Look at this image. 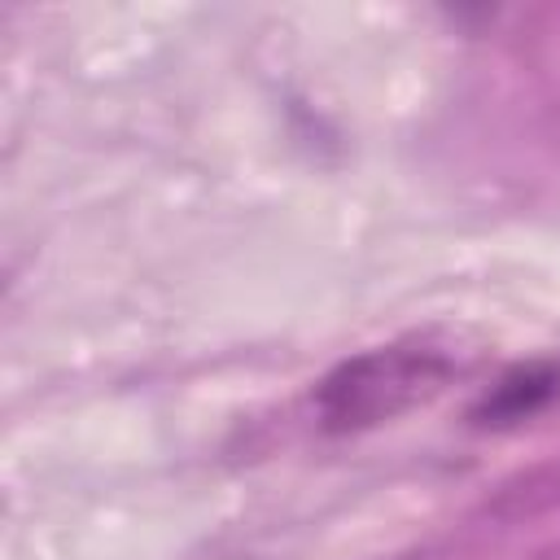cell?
<instances>
[{
    "mask_svg": "<svg viewBox=\"0 0 560 560\" xmlns=\"http://www.w3.org/2000/svg\"><path fill=\"white\" fill-rule=\"evenodd\" d=\"M455 376V359L424 341L372 346L363 354L341 359L315 385V411L328 433H359L385 420L407 416L438 398Z\"/></svg>",
    "mask_w": 560,
    "mask_h": 560,
    "instance_id": "6da1fadb",
    "label": "cell"
},
{
    "mask_svg": "<svg viewBox=\"0 0 560 560\" xmlns=\"http://www.w3.org/2000/svg\"><path fill=\"white\" fill-rule=\"evenodd\" d=\"M560 394V368L551 363H529V368H512L499 385H490V394L477 402L472 420L481 424H516L525 416H534L538 407H547Z\"/></svg>",
    "mask_w": 560,
    "mask_h": 560,
    "instance_id": "7a4b0ae2",
    "label": "cell"
}]
</instances>
